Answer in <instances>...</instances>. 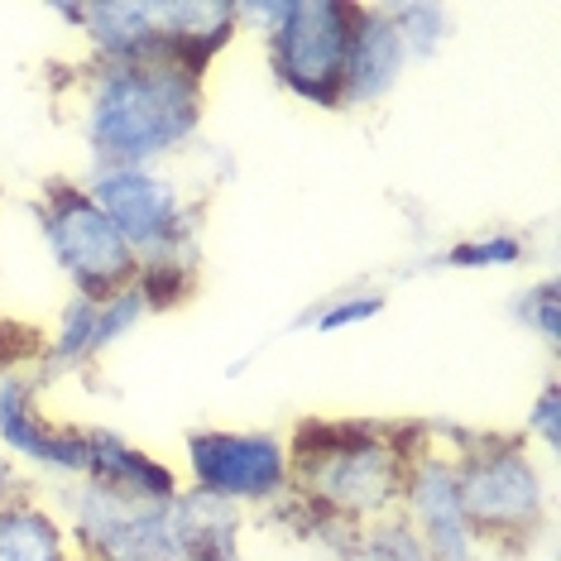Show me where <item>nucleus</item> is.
<instances>
[{
    "instance_id": "nucleus-4",
    "label": "nucleus",
    "mask_w": 561,
    "mask_h": 561,
    "mask_svg": "<svg viewBox=\"0 0 561 561\" xmlns=\"http://www.w3.org/2000/svg\"><path fill=\"white\" fill-rule=\"evenodd\" d=\"M87 44V62H178L207 78L236 30V0H87L54 5Z\"/></svg>"
},
{
    "instance_id": "nucleus-10",
    "label": "nucleus",
    "mask_w": 561,
    "mask_h": 561,
    "mask_svg": "<svg viewBox=\"0 0 561 561\" xmlns=\"http://www.w3.org/2000/svg\"><path fill=\"white\" fill-rule=\"evenodd\" d=\"M0 451L30 480L78 484L87 476V423L48 413V379L39 365L0 375Z\"/></svg>"
},
{
    "instance_id": "nucleus-11",
    "label": "nucleus",
    "mask_w": 561,
    "mask_h": 561,
    "mask_svg": "<svg viewBox=\"0 0 561 561\" xmlns=\"http://www.w3.org/2000/svg\"><path fill=\"white\" fill-rule=\"evenodd\" d=\"M149 302L139 284L106 293V298H82V293H68V302L58 308L54 327L39 336V375L54 385V379L68 375H87L106 360L121 341H130L139 327L149 322Z\"/></svg>"
},
{
    "instance_id": "nucleus-12",
    "label": "nucleus",
    "mask_w": 561,
    "mask_h": 561,
    "mask_svg": "<svg viewBox=\"0 0 561 561\" xmlns=\"http://www.w3.org/2000/svg\"><path fill=\"white\" fill-rule=\"evenodd\" d=\"M399 518L417 538L427 561H490L480 538L470 533L461 490H456L451 451L427 437V427H417V451L408 461L403 494H399Z\"/></svg>"
},
{
    "instance_id": "nucleus-22",
    "label": "nucleus",
    "mask_w": 561,
    "mask_h": 561,
    "mask_svg": "<svg viewBox=\"0 0 561 561\" xmlns=\"http://www.w3.org/2000/svg\"><path fill=\"white\" fill-rule=\"evenodd\" d=\"M518 437L528 446H542V456H557V446H561V385H557V375H547L542 389L533 393Z\"/></svg>"
},
{
    "instance_id": "nucleus-26",
    "label": "nucleus",
    "mask_w": 561,
    "mask_h": 561,
    "mask_svg": "<svg viewBox=\"0 0 561 561\" xmlns=\"http://www.w3.org/2000/svg\"><path fill=\"white\" fill-rule=\"evenodd\" d=\"M72 561H78V557H72Z\"/></svg>"
},
{
    "instance_id": "nucleus-16",
    "label": "nucleus",
    "mask_w": 561,
    "mask_h": 561,
    "mask_svg": "<svg viewBox=\"0 0 561 561\" xmlns=\"http://www.w3.org/2000/svg\"><path fill=\"white\" fill-rule=\"evenodd\" d=\"M0 561H72L62 514L34 490L0 508Z\"/></svg>"
},
{
    "instance_id": "nucleus-6",
    "label": "nucleus",
    "mask_w": 561,
    "mask_h": 561,
    "mask_svg": "<svg viewBox=\"0 0 561 561\" xmlns=\"http://www.w3.org/2000/svg\"><path fill=\"white\" fill-rule=\"evenodd\" d=\"M34 221H39V240L48 250V264L68 278V293L82 298H106L135 284L139 260L125 245V236L106 221V211L87 197L82 183L68 178H48L39 197L30 202Z\"/></svg>"
},
{
    "instance_id": "nucleus-8",
    "label": "nucleus",
    "mask_w": 561,
    "mask_h": 561,
    "mask_svg": "<svg viewBox=\"0 0 561 561\" xmlns=\"http://www.w3.org/2000/svg\"><path fill=\"white\" fill-rule=\"evenodd\" d=\"M355 0H284V15L264 34L270 78L312 111H341Z\"/></svg>"
},
{
    "instance_id": "nucleus-9",
    "label": "nucleus",
    "mask_w": 561,
    "mask_h": 561,
    "mask_svg": "<svg viewBox=\"0 0 561 561\" xmlns=\"http://www.w3.org/2000/svg\"><path fill=\"white\" fill-rule=\"evenodd\" d=\"M62 528L78 561H183L169 504L106 490L96 480L62 484Z\"/></svg>"
},
{
    "instance_id": "nucleus-21",
    "label": "nucleus",
    "mask_w": 561,
    "mask_h": 561,
    "mask_svg": "<svg viewBox=\"0 0 561 561\" xmlns=\"http://www.w3.org/2000/svg\"><path fill=\"white\" fill-rule=\"evenodd\" d=\"M514 317L533 341H542L547 351H557L561 346V288H557V278L552 274L533 278V284L518 293Z\"/></svg>"
},
{
    "instance_id": "nucleus-25",
    "label": "nucleus",
    "mask_w": 561,
    "mask_h": 561,
    "mask_svg": "<svg viewBox=\"0 0 561 561\" xmlns=\"http://www.w3.org/2000/svg\"><path fill=\"white\" fill-rule=\"evenodd\" d=\"M0 197H5V187H0Z\"/></svg>"
},
{
    "instance_id": "nucleus-24",
    "label": "nucleus",
    "mask_w": 561,
    "mask_h": 561,
    "mask_svg": "<svg viewBox=\"0 0 561 561\" xmlns=\"http://www.w3.org/2000/svg\"><path fill=\"white\" fill-rule=\"evenodd\" d=\"M20 494H30V476H24V470L10 461L5 451H0V508L5 504H15Z\"/></svg>"
},
{
    "instance_id": "nucleus-20",
    "label": "nucleus",
    "mask_w": 561,
    "mask_h": 561,
    "mask_svg": "<svg viewBox=\"0 0 561 561\" xmlns=\"http://www.w3.org/2000/svg\"><path fill=\"white\" fill-rule=\"evenodd\" d=\"M385 308H389L385 288L355 284V288H341V293H331V298L312 302V312L302 317V331H312V336H336V331H355V327L375 322V317H385Z\"/></svg>"
},
{
    "instance_id": "nucleus-7",
    "label": "nucleus",
    "mask_w": 561,
    "mask_h": 561,
    "mask_svg": "<svg viewBox=\"0 0 561 561\" xmlns=\"http://www.w3.org/2000/svg\"><path fill=\"white\" fill-rule=\"evenodd\" d=\"M183 484L240 514H278L293 500V446L270 427H193L183 437Z\"/></svg>"
},
{
    "instance_id": "nucleus-15",
    "label": "nucleus",
    "mask_w": 561,
    "mask_h": 561,
    "mask_svg": "<svg viewBox=\"0 0 561 561\" xmlns=\"http://www.w3.org/2000/svg\"><path fill=\"white\" fill-rule=\"evenodd\" d=\"M169 523H173V542L183 561H245L250 514H240L236 504L183 484L178 500L169 504Z\"/></svg>"
},
{
    "instance_id": "nucleus-17",
    "label": "nucleus",
    "mask_w": 561,
    "mask_h": 561,
    "mask_svg": "<svg viewBox=\"0 0 561 561\" xmlns=\"http://www.w3.org/2000/svg\"><path fill=\"white\" fill-rule=\"evenodd\" d=\"M528 254H533L528 236L508 231V226H480V231L432 250L427 264L432 270H446V274H500V270H518Z\"/></svg>"
},
{
    "instance_id": "nucleus-2",
    "label": "nucleus",
    "mask_w": 561,
    "mask_h": 561,
    "mask_svg": "<svg viewBox=\"0 0 561 561\" xmlns=\"http://www.w3.org/2000/svg\"><path fill=\"white\" fill-rule=\"evenodd\" d=\"M293 446V514L312 542L327 533H360L399 518L408 461L417 451V427L399 423H331L312 417L288 437Z\"/></svg>"
},
{
    "instance_id": "nucleus-19",
    "label": "nucleus",
    "mask_w": 561,
    "mask_h": 561,
    "mask_svg": "<svg viewBox=\"0 0 561 561\" xmlns=\"http://www.w3.org/2000/svg\"><path fill=\"white\" fill-rule=\"evenodd\" d=\"M322 547L331 561H427L403 518H385L360 533H331Z\"/></svg>"
},
{
    "instance_id": "nucleus-5",
    "label": "nucleus",
    "mask_w": 561,
    "mask_h": 561,
    "mask_svg": "<svg viewBox=\"0 0 561 561\" xmlns=\"http://www.w3.org/2000/svg\"><path fill=\"white\" fill-rule=\"evenodd\" d=\"M82 187L125 236L139 270L202 274V202L173 169L96 163V169H87Z\"/></svg>"
},
{
    "instance_id": "nucleus-14",
    "label": "nucleus",
    "mask_w": 561,
    "mask_h": 561,
    "mask_svg": "<svg viewBox=\"0 0 561 561\" xmlns=\"http://www.w3.org/2000/svg\"><path fill=\"white\" fill-rule=\"evenodd\" d=\"M82 480H96L106 490L139 494V500H159V504H173L178 490H183V476L163 456L135 446L116 427H87V476Z\"/></svg>"
},
{
    "instance_id": "nucleus-13",
    "label": "nucleus",
    "mask_w": 561,
    "mask_h": 561,
    "mask_svg": "<svg viewBox=\"0 0 561 561\" xmlns=\"http://www.w3.org/2000/svg\"><path fill=\"white\" fill-rule=\"evenodd\" d=\"M408 54L403 39L379 5H355V30H351V54H346V82H341V111H375L399 92L408 78Z\"/></svg>"
},
{
    "instance_id": "nucleus-3",
    "label": "nucleus",
    "mask_w": 561,
    "mask_h": 561,
    "mask_svg": "<svg viewBox=\"0 0 561 561\" xmlns=\"http://www.w3.org/2000/svg\"><path fill=\"white\" fill-rule=\"evenodd\" d=\"M427 437L451 451L466 523L484 557H533V547L552 528V484L533 446L518 432H446L437 423L427 427Z\"/></svg>"
},
{
    "instance_id": "nucleus-23",
    "label": "nucleus",
    "mask_w": 561,
    "mask_h": 561,
    "mask_svg": "<svg viewBox=\"0 0 561 561\" xmlns=\"http://www.w3.org/2000/svg\"><path fill=\"white\" fill-rule=\"evenodd\" d=\"M34 360H39V336L24 331L20 322L0 317V375H10V369H20V365H34Z\"/></svg>"
},
{
    "instance_id": "nucleus-18",
    "label": "nucleus",
    "mask_w": 561,
    "mask_h": 561,
    "mask_svg": "<svg viewBox=\"0 0 561 561\" xmlns=\"http://www.w3.org/2000/svg\"><path fill=\"white\" fill-rule=\"evenodd\" d=\"M385 15L393 34L403 39L408 62H432L446 54V44L456 39V15L437 0H385Z\"/></svg>"
},
{
    "instance_id": "nucleus-1",
    "label": "nucleus",
    "mask_w": 561,
    "mask_h": 561,
    "mask_svg": "<svg viewBox=\"0 0 561 561\" xmlns=\"http://www.w3.org/2000/svg\"><path fill=\"white\" fill-rule=\"evenodd\" d=\"M87 159L173 169L202 139L207 78L178 62H87L68 87Z\"/></svg>"
}]
</instances>
